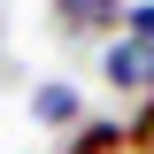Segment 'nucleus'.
I'll return each mask as SVG.
<instances>
[{
  "label": "nucleus",
  "instance_id": "nucleus-1",
  "mask_svg": "<svg viewBox=\"0 0 154 154\" xmlns=\"http://www.w3.org/2000/svg\"><path fill=\"white\" fill-rule=\"evenodd\" d=\"M46 8H54V31L93 38V31H123V8L131 0H46Z\"/></svg>",
  "mask_w": 154,
  "mask_h": 154
},
{
  "label": "nucleus",
  "instance_id": "nucleus-2",
  "mask_svg": "<svg viewBox=\"0 0 154 154\" xmlns=\"http://www.w3.org/2000/svg\"><path fill=\"white\" fill-rule=\"evenodd\" d=\"M100 77H108L116 93H154V46H139V38H116L108 54H100Z\"/></svg>",
  "mask_w": 154,
  "mask_h": 154
},
{
  "label": "nucleus",
  "instance_id": "nucleus-3",
  "mask_svg": "<svg viewBox=\"0 0 154 154\" xmlns=\"http://www.w3.org/2000/svg\"><path fill=\"white\" fill-rule=\"evenodd\" d=\"M31 123H38V131H77V123H85V100H77V85L46 77V85L31 93Z\"/></svg>",
  "mask_w": 154,
  "mask_h": 154
},
{
  "label": "nucleus",
  "instance_id": "nucleus-4",
  "mask_svg": "<svg viewBox=\"0 0 154 154\" xmlns=\"http://www.w3.org/2000/svg\"><path fill=\"white\" fill-rule=\"evenodd\" d=\"M62 154H131V146H123V123H108V116H85V123L62 139Z\"/></svg>",
  "mask_w": 154,
  "mask_h": 154
},
{
  "label": "nucleus",
  "instance_id": "nucleus-5",
  "mask_svg": "<svg viewBox=\"0 0 154 154\" xmlns=\"http://www.w3.org/2000/svg\"><path fill=\"white\" fill-rule=\"evenodd\" d=\"M123 146H131V154H154V93L139 100V116L123 123Z\"/></svg>",
  "mask_w": 154,
  "mask_h": 154
},
{
  "label": "nucleus",
  "instance_id": "nucleus-6",
  "mask_svg": "<svg viewBox=\"0 0 154 154\" xmlns=\"http://www.w3.org/2000/svg\"><path fill=\"white\" fill-rule=\"evenodd\" d=\"M123 38L154 46V0H131V8H123Z\"/></svg>",
  "mask_w": 154,
  "mask_h": 154
}]
</instances>
